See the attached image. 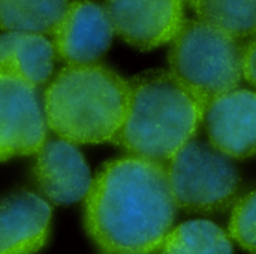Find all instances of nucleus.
Returning a JSON list of instances; mask_svg holds the SVG:
<instances>
[{
    "label": "nucleus",
    "instance_id": "f257e3e1",
    "mask_svg": "<svg viewBox=\"0 0 256 254\" xmlns=\"http://www.w3.org/2000/svg\"><path fill=\"white\" fill-rule=\"evenodd\" d=\"M176 214L165 165L136 157L106 163L86 196V228L108 254H152Z\"/></svg>",
    "mask_w": 256,
    "mask_h": 254
},
{
    "label": "nucleus",
    "instance_id": "f03ea898",
    "mask_svg": "<svg viewBox=\"0 0 256 254\" xmlns=\"http://www.w3.org/2000/svg\"><path fill=\"white\" fill-rule=\"evenodd\" d=\"M128 82V112L112 142L129 157L164 165L194 139L207 105L168 70H148Z\"/></svg>",
    "mask_w": 256,
    "mask_h": 254
},
{
    "label": "nucleus",
    "instance_id": "7ed1b4c3",
    "mask_svg": "<svg viewBox=\"0 0 256 254\" xmlns=\"http://www.w3.org/2000/svg\"><path fill=\"white\" fill-rule=\"evenodd\" d=\"M129 82L94 63L62 69L45 90L48 127L70 144L112 141L124 123Z\"/></svg>",
    "mask_w": 256,
    "mask_h": 254
},
{
    "label": "nucleus",
    "instance_id": "20e7f679",
    "mask_svg": "<svg viewBox=\"0 0 256 254\" xmlns=\"http://www.w3.org/2000/svg\"><path fill=\"white\" fill-rule=\"evenodd\" d=\"M171 73L206 105L237 90L243 78V45L216 27L201 21H184L171 42Z\"/></svg>",
    "mask_w": 256,
    "mask_h": 254
},
{
    "label": "nucleus",
    "instance_id": "39448f33",
    "mask_svg": "<svg viewBox=\"0 0 256 254\" xmlns=\"http://www.w3.org/2000/svg\"><path fill=\"white\" fill-rule=\"evenodd\" d=\"M164 165L177 208L214 213L226 208L237 195V166L208 142L192 139Z\"/></svg>",
    "mask_w": 256,
    "mask_h": 254
},
{
    "label": "nucleus",
    "instance_id": "423d86ee",
    "mask_svg": "<svg viewBox=\"0 0 256 254\" xmlns=\"http://www.w3.org/2000/svg\"><path fill=\"white\" fill-rule=\"evenodd\" d=\"M46 120L34 88L0 73V162L38 153Z\"/></svg>",
    "mask_w": 256,
    "mask_h": 254
},
{
    "label": "nucleus",
    "instance_id": "0eeeda50",
    "mask_svg": "<svg viewBox=\"0 0 256 254\" xmlns=\"http://www.w3.org/2000/svg\"><path fill=\"white\" fill-rule=\"evenodd\" d=\"M105 10L114 33L140 51L154 49L172 39L184 24L182 1H108Z\"/></svg>",
    "mask_w": 256,
    "mask_h": 254
},
{
    "label": "nucleus",
    "instance_id": "6e6552de",
    "mask_svg": "<svg viewBox=\"0 0 256 254\" xmlns=\"http://www.w3.org/2000/svg\"><path fill=\"white\" fill-rule=\"evenodd\" d=\"M114 36L105 7L92 1H74L52 33L56 54L69 66L94 64Z\"/></svg>",
    "mask_w": 256,
    "mask_h": 254
},
{
    "label": "nucleus",
    "instance_id": "1a4fd4ad",
    "mask_svg": "<svg viewBox=\"0 0 256 254\" xmlns=\"http://www.w3.org/2000/svg\"><path fill=\"white\" fill-rule=\"evenodd\" d=\"M210 144L230 159L256 154V91L237 88L213 102L204 112Z\"/></svg>",
    "mask_w": 256,
    "mask_h": 254
},
{
    "label": "nucleus",
    "instance_id": "9d476101",
    "mask_svg": "<svg viewBox=\"0 0 256 254\" xmlns=\"http://www.w3.org/2000/svg\"><path fill=\"white\" fill-rule=\"evenodd\" d=\"M36 154V181L51 202L69 205L88 195L93 183L90 169L74 144L63 139L46 141Z\"/></svg>",
    "mask_w": 256,
    "mask_h": 254
},
{
    "label": "nucleus",
    "instance_id": "9b49d317",
    "mask_svg": "<svg viewBox=\"0 0 256 254\" xmlns=\"http://www.w3.org/2000/svg\"><path fill=\"white\" fill-rule=\"evenodd\" d=\"M51 207L38 195L16 192L0 202V254H33L46 241Z\"/></svg>",
    "mask_w": 256,
    "mask_h": 254
},
{
    "label": "nucleus",
    "instance_id": "f8f14e48",
    "mask_svg": "<svg viewBox=\"0 0 256 254\" xmlns=\"http://www.w3.org/2000/svg\"><path fill=\"white\" fill-rule=\"evenodd\" d=\"M56 49L44 34L6 31L0 34V73L33 88L48 81Z\"/></svg>",
    "mask_w": 256,
    "mask_h": 254
},
{
    "label": "nucleus",
    "instance_id": "ddd939ff",
    "mask_svg": "<svg viewBox=\"0 0 256 254\" xmlns=\"http://www.w3.org/2000/svg\"><path fill=\"white\" fill-rule=\"evenodd\" d=\"M69 1H2L0 28L18 33H54Z\"/></svg>",
    "mask_w": 256,
    "mask_h": 254
},
{
    "label": "nucleus",
    "instance_id": "4468645a",
    "mask_svg": "<svg viewBox=\"0 0 256 254\" xmlns=\"http://www.w3.org/2000/svg\"><path fill=\"white\" fill-rule=\"evenodd\" d=\"M162 254H232V244L228 234L213 222L190 220L168 234Z\"/></svg>",
    "mask_w": 256,
    "mask_h": 254
},
{
    "label": "nucleus",
    "instance_id": "2eb2a0df",
    "mask_svg": "<svg viewBox=\"0 0 256 254\" xmlns=\"http://www.w3.org/2000/svg\"><path fill=\"white\" fill-rule=\"evenodd\" d=\"M198 19L240 40L256 33V1H190Z\"/></svg>",
    "mask_w": 256,
    "mask_h": 254
},
{
    "label": "nucleus",
    "instance_id": "dca6fc26",
    "mask_svg": "<svg viewBox=\"0 0 256 254\" xmlns=\"http://www.w3.org/2000/svg\"><path fill=\"white\" fill-rule=\"evenodd\" d=\"M230 235L243 249L256 253V190L244 196L232 210Z\"/></svg>",
    "mask_w": 256,
    "mask_h": 254
},
{
    "label": "nucleus",
    "instance_id": "f3484780",
    "mask_svg": "<svg viewBox=\"0 0 256 254\" xmlns=\"http://www.w3.org/2000/svg\"><path fill=\"white\" fill-rule=\"evenodd\" d=\"M243 76L256 88V33L243 45Z\"/></svg>",
    "mask_w": 256,
    "mask_h": 254
}]
</instances>
